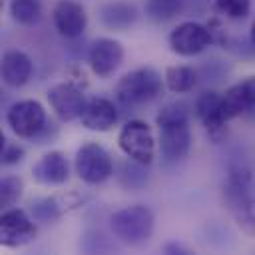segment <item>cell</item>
I'll return each instance as SVG.
<instances>
[{"label": "cell", "mask_w": 255, "mask_h": 255, "mask_svg": "<svg viewBox=\"0 0 255 255\" xmlns=\"http://www.w3.org/2000/svg\"><path fill=\"white\" fill-rule=\"evenodd\" d=\"M223 199L235 223L247 235L255 233V177L247 167H231L223 183Z\"/></svg>", "instance_id": "obj_1"}, {"label": "cell", "mask_w": 255, "mask_h": 255, "mask_svg": "<svg viewBox=\"0 0 255 255\" xmlns=\"http://www.w3.org/2000/svg\"><path fill=\"white\" fill-rule=\"evenodd\" d=\"M159 129L161 155L167 161L183 159L191 147L189 131V112L183 104H167L155 118Z\"/></svg>", "instance_id": "obj_2"}, {"label": "cell", "mask_w": 255, "mask_h": 255, "mask_svg": "<svg viewBox=\"0 0 255 255\" xmlns=\"http://www.w3.org/2000/svg\"><path fill=\"white\" fill-rule=\"evenodd\" d=\"M165 80L151 66L135 68L124 74L116 84V98L124 106H141L155 100L163 92Z\"/></svg>", "instance_id": "obj_3"}, {"label": "cell", "mask_w": 255, "mask_h": 255, "mask_svg": "<svg viewBox=\"0 0 255 255\" xmlns=\"http://www.w3.org/2000/svg\"><path fill=\"white\" fill-rule=\"evenodd\" d=\"M110 227L122 243L137 247L149 241L155 227V217L153 211L145 205H128L112 215Z\"/></svg>", "instance_id": "obj_4"}, {"label": "cell", "mask_w": 255, "mask_h": 255, "mask_svg": "<svg viewBox=\"0 0 255 255\" xmlns=\"http://www.w3.org/2000/svg\"><path fill=\"white\" fill-rule=\"evenodd\" d=\"M120 149L135 163L149 165L155 157V137L151 128L141 120H129L118 133Z\"/></svg>", "instance_id": "obj_5"}, {"label": "cell", "mask_w": 255, "mask_h": 255, "mask_svg": "<svg viewBox=\"0 0 255 255\" xmlns=\"http://www.w3.org/2000/svg\"><path fill=\"white\" fill-rule=\"evenodd\" d=\"M74 167L78 177L90 185L104 183L114 173V163L110 153L96 141H88L78 147L74 157Z\"/></svg>", "instance_id": "obj_6"}, {"label": "cell", "mask_w": 255, "mask_h": 255, "mask_svg": "<svg viewBox=\"0 0 255 255\" xmlns=\"http://www.w3.org/2000/svg\"><path fill=\"white\" fill-rule=\"evenodd\" d=\"M6 124L18 137H36L46 128V110L36 100L14 102L6 112Z\"/></svg>", "instance_id": "obj_7"}, {"label": "cell", "mask_w": 255, "mask_h": 255, "mask_svg": "<svg viewBox=\"0 0 255 255\" xmlns=\"http://www.w3.org/2000/svg\"><path fill=\"white\" fill-rule=\"evenodd\" d=\"M211 42L213 38H211L209 28L199 22H181L167 36V44L171 52L177 56H185V58L201 54Z\"/></svg>", "instance_id": "obj_8"}, {"label": "cell", "mask_w": 255, "mask_h": 255, "mask_svg": "<svg viewBox=\"0 0 255 255\" xmlns=\"http://www.w3.org/2000/svg\"><path fill=\"white\" fill-rule=\"evenodd\" d=\"M46 98H48L50 108L54 110V114L62 122L78 120L82 116L86 104H88L84 92L72 82H62V84L52 86L46 92Z\"/></svg>", "instance_id": "obj_9"}, {"label": "cell", "mask_w": 255, "mask_h": 255, "mask_svg": "<svg viewBox=\"0 0 255 255\" xmlns=\"http://www.w3.org/2000/svg\"><path fill=\"white\" fill-rule=\"evenodd\" d=\"M36 237V225L24 209L6 207L0 217V243L4 247H22Z\"/></svg>", "instance_id": "obj_10"}, {"label": "cell", "mask_w": 255, "mask_h": 255, "mask_svg": "<svg viewBox=\"0 0 255 255\" xmlns=\"http://www.w3.org/2000/svg\"><path fill=\"white\" fill-rule=\"evenodd\" d=\"M88 62L98 78H110L124 62V48L114 38H98L90 46Z\"/></svg>", "instance_id": "obj_11"}, {"label": "cell", "mask_w": 255, "mask_h": 255, "mask_svg": "<svg viewBox=\"0 0 255 255\" xmlns=\"http://www.w3.org/2000/svg\"><path fill=\"white\" fill-rule=\"evenodd\" d=\"M52 22L58 34L66 38H78L88 26V14L82 4L74 0H60L52 10Z\"/></svg>", "instance_id": "obj_12"}, {"label": "cell", "mask_w": 255, "mask_h": 255, "mask_svg": "<svg viewBox=\"0 0 255 255\" xmlns=\"http://www.w3.org/2000/svg\"><path fill=\"white\" fill-rule=\"evenodd\" d=\"M221 96H223L221 100L223 116L227 122L255 110V76H247L245 80L233 84Z\"/></svg>", "instance_id": "obj_13"}, {"label": "cell", "mask_w": 255, "mask_h": 255, "mask_svg": "<svg viewBox=\"0 0 255 255\" xmlns=\"http://www.w3.org/2000/svg\"><path fill=\"white\" fill-rule=\"evenodd\" d=\"M32 177L42 185H62L70 177V163L62 151H48L32 165Z\"/></svg>", "instance_id": "obj_14"}, {"label": "cell", "mask_w": 255, "mask_h": 255, "mask_svg": "<svg viewBox=\"0 0 255 255\" xmlns=\"http://www.w3.org/2000/svg\"><path fill=\"white\" fill-rule=\"evenodd\" d=\"M80 122L86 129L108 131L118 122V110H116L114 102L108 98H92V100H88V104L80 116Z\"/></svg>", "instance_id": "obj_15"}, {"label": "cell", "mask_w": 255, "mask_h": 255, "mask_svg": "<svg viewBox=\"0 0 255 255\" xmlns=\"http://www.w3.org/2000/svg\"><path fill=\"white\" fill-rule=\"evenodd\" d=\"M221 100H223V96L217 92H203L195 102V114L201 120V124L205 126V129L209 131V135H213V137H217L227 124V120L223 116Z\"/></svg>", "instance_id": "obj_16"}, {"label": "cell", "mask_w": 255, "mask_h": 255, "mask_svg": "<svg viewBox=\"0 0 255 255\" xmlns=\"http://www.w3.org/2000/svg\"><path fill=\"white\" fill-rule=\"evenodd\" d=\"M32 60L22 50H8L2 56V82L10 88H22L32 78Z\"/></svg>", "instance_id": "obj_17"}, {"label": "cell", "mask_w": 255, "mask_h": 255, "mask_svg": "<svg viewBox=\"0 0 255 255\" xmlns=\"http://www.w3.org/2000/svg\"><path fill=\"white\" fill-rule=\"evenodd\" d=\"M137 18L135 6L126 0H112L100 8V22L112 30H126Z\"/></svg>", "instance_id": "obj_18"}, {"label": "cell", "mask_w": 255, "mask_h": 255, "mask_svg": "<svg viewBox=\"0 0 255 255\" xmlns=\"http://www.w3.org/2000/svg\"><path fill=\"white\" fill-rule=\"evenodd\" d=\"M165 88L173 94H185L191 92L197 84V74L191 66H167L165 74Z\"/></svg>", "instance_id": "obj_19"}, {"label": "cell", "mask_w": 255, "mask_h": 255, "mask_svg": "<svg viewBox=\"0 0 255 255\" xmlns=\"http://www.w3.org/2000/svg\"><path fill=\"white\" fill-rule=\"evenodd\" d=\"M10 16L14 22L22 26H34L42 18V6L38 0H12Z\"/></svg>", "instance_id": "obj_20"}, {"label": "cell", "mask_w": 255, "mask_h": 255, "mask_svg": "<svg viewBox=\"0 0 255 255\" xmlns=\"http://www.w3.org/2000/svg\"><path fill=\"white\" fill-rule=\"evenodd\" d=\"M183 8V0H145V14L155 22L175 18Z\"/></svg>", "instance_id": "obj_21"}, {"label": "cell", "mask_w": 255, "mask_h": 255, "mask_svg": "<svg viewBox=\"0 0 255 255\" xmlns=\"http://www.w3.org/2000/svg\"><path fill=\"white\" fill-rule=\"evenodd\" d=\"M215 12L229 18V20H241L251 10V0H215L213 4Z\"/></svg>", "instance_id": "obj_22"}, {"label": "cell", "mask_w": 255, "mask_h": 255, "mask_svg": "<svg viewBox=\"0 0 255 255\" xmlns=\"http://www.w3.org/2000/svg\"><path fill=\"white\" fill-rule=\"evenodd\" d=\"M22 187L24 185H22L20 177H16V175L2 177V181H0V203H2L4 209L18 201V197L22 195Z\"/></svg>", "instance_id": "obj_23"}, {"label": "cell", "mask_w": 255, "mask_h": 255, "mask_svg": "<svg viewBox=\"0 0 255 255\" xmlns=\"http://www.w3.org/2000/svg\"><path fill=\"white\" fill-rule=\"evenodd\" d=\"M32 213L38 221H52V219L60 217L62 209L54 197H44V199H38L32 203Z\"/></svg>", "instance_id": "obj_24"}, {"label": "cell", "mask_w": 255, "mask_h": 255, "mask_svg": "<svg viewBox=\"0 0 255 255\" xmlns=\"http://www.w3.org/2000/svg\"><path fill=\"white\" fill-rule=\"evenodd\" d=\"M24 157V147L18 143H10L4 139V147H2V163L4 165H14L18 161H22Z\"/></svg>", "instance_id": "obj_25"}, {"label": "cell", "mask_w": 255, "mask_h": 255, "mask_svg": "<svg viewBox=\"0 0 255 255\" xmlns=\"http://www.w3.org/2000/svg\"><path fill=\"white\" fill-rule=\"evenodd\" d=\"M163 251L165 253H189L183 245H179V243H167L165 247H163Z\"/></svg>", "instance_id": "obj_26"}, {"label": "cell", "mask_w": 255, "mask_h": 255, "mask_svg": "<svg viewBox=\"0 0 255 255\" xmlns=\"http://www.w3.org/2000/svg\"><path fill=\"white\" fill-rule=\"evenodd\" d=\"M249 38H251V44L255 46V20L251 22V30H249Z\"/></svg>", "instance_id": "obj_27"}]
</instances>
